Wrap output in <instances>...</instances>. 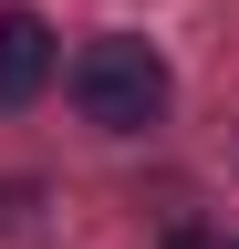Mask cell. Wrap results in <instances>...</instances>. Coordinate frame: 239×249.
Masks as SVG:
<instances>
[{
    "mask_svg": "<svg viewBox=\"0 0 239 249\" xmlns=\"http://www.w3.org/2000/svg\"><path fill=\"white\" fill-rule=\"evenodd\" d=\"M166 249H229V239H208V229H166Z\"/></svg>",
    "mask_w": 239,
    "mask_h": 249,
    "instance_id": "obj_3",
    "label": "cell"
},
{
    "mask_svg": "<svg viewBox=\"0 0 239 249\" xmlns=\"http://www.w3.org/2000/svg\"><path fill=\"white\" fill-rule=\"evenodd\" d=\"M52 62H63V42L42 11H0V104H32L52 83Z\"/></svg>",
    "mask_w": 239,
    "mask_h": 249,
    "instance_id": "obj_2",
    "label": "cell"
},
{
    "mask_svg": "<svg viewBox=\"0 0 239 249\" xmlns=\"http://www.w3.org/2000/svg\"><path fill=\"white\" fill-rule=\"evenodd\" d=\"M229 249H239V239H229Z\"/></svg>",
    "mask_w": 239,
    "mask_h": 249,
    "instance_id": "obj_4",
    "label": "cell"
},
{
    "mask_svg": "<svg viewBox=\"0 0 239 249\" xmlns=\"http://www.w3.org/2000/svg\"><path fill=\"white\" fill-rule=\"evenodd\" d=\"M73 104H83V124H104V135H146V124L166 114V62H156V42H135V31L83 42L73 52Z\"/></svg>",
    "mask_w": 239,
    "mask_h": 249,
    "instance_id": "obj_1",
    "label": "cell"
}]
</instances>
